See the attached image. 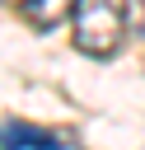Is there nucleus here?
<instances>
[{
  "instance_id": "1",
  "label": "nucleus",
  "mask_w": 145,
  "mask_h": 150,
  "mask_svg": "<svg viewBox=\"0 0 145 150\" xmlns=\"http://www.w3.org/2000/svg\"><path fill=\"white\" fill-rule=\"evenodd\" d=\"M131 33V0H80L75 5V47L84 56H112Z\"/></svg>"
},
{
  "instance_id": "2",
  "label": "nucleus",
  "mask_w": 145,
  "mask_h": 150,
  "mask_svg": "<svg viewBox=\"0 0 145 150\" xmlns=\"http://www.w3.org/2000/svg\"><path fill=\"white\" fill-rule=\"evenodd\" d=\"M65 141L51 136V131H37V127H23V122H5L0 127V150H61Z\"/></svg>"
},
{
  "instance_id": "3",
  "label": "nucleus",
  "mask_w": 145,
  "mask_h": 150,
  "mask_svg": "<svg viewBox=\"0 0 145 150\" xmlns=\"http://www.w3.org/2000/svg\"><path fill=\"white\" fill-rule=\"evenodd\" d=\"M75 5H80V0H28V5H19V9H23V19H28L33 28L47 33V28L75 19Z\"/></svg>"
},
{
  "instance_id": "4",
  "label": "nucleus",
  "mask_w": 145,
  "mask_h": 150,
  "mask_svg": "<svg viewBox=\"0 0 145 150\" xmlns=\"http://www.w3.org/2000/svg\"><path fill=\"white\" fill-rule=\"evenodd\" d=\"M131 33L145 38V0H131Z\"/></svg>"
},
{
  "instance_id": "5",
  "label": "nucleus",
  "mask_w": 145,
  "mask_h": 150,
  "mask_svg": "<svg viewBox=\"0 0 145 150\" xmlns=\"http://www.w3.org/2000/svg\"><path fill=\"white\" fill-rule=\"evenodd\" d=\"M14 5H28V0H14Z\"/></svg>"
}]
</instances>
